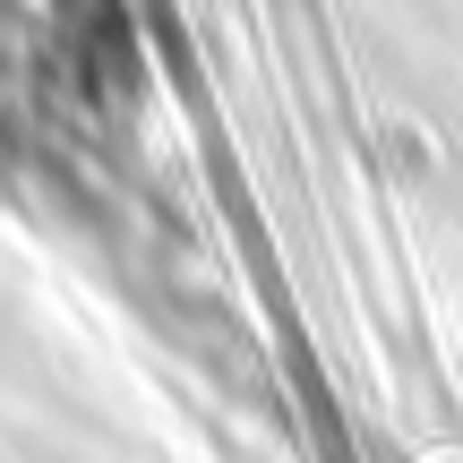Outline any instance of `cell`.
Masks as SVG:
<instances>
[{"label": "cell", "instance_id": "obj_1", "mask_svg": "<svg viewBox=\"0 0 463 463\" xmlns=\"http://www.w3.org/2000/svg\"><path fill=\"white\" fill-rule=\"evenodd\" d=\"M34 463H95V455H34Z\"/></svg>", "mask_w": 463, "mask_h": 463}]
</instances>
